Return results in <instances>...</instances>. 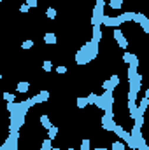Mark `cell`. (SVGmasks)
<instances>
[{"label": "cell", "mask_w": 149, "mask_h": 150, "mask_svg": "<svg viewBox=\"0 0 149 150\" xmlns=\"http://www.w3.org/2000/svg\"><path fill=\"white\" fill-rule=\"evenodd\" d=\"M112 117H114L112 112H105L104 115H102V127H104V129H107V131H114V127H116L117 124L114 122Z\"/></svg>", "instance_id": "1"}, {"label": "cell", "mask_w": 149, "mask_h": 150, "mask_svg": "<svg viewBox=\"0 0 149 150\" xmlns=\"http://www.w3.org/2000/svg\"><path fill=\"white\" fill-rule=\"evenodd\" d=\"M102 25L104 26H111V28H117L119 25H123V19L117 16V18H111V16H104L102 18Z\"/></svg>", "instance_id": "2"}, {"label": "cell", "mask_w": 149, "mask_h": 150, "mask_svg": "<svg viewBox=\"0 0 149 150\" xmlns=\"http://www.w3.org/2000/svg\"><path fill=\"white\" fill-rule=\"evenodd\" d=\"M123 61H125V63H128V65H130V67H133V68H139V65H140L139 58H137L135 54L128 52V51H125V54H123Z\"/></svg>", "instance_id": "3"}, {"label": "cell", "mask_w": 149, "mask_h": 150, "mask_svg": "<svg viewBox=\"0 0 149 150\" xmlns=\"http://www.w3.org/2000/svg\"><path fill=\"white\" fill-rule=\"evenodd\" d=\"M128 112H130V117L135 120V117H137V113H139V107H137V101H130L128 100Z\"/></svg>", "instance_id": "4"}, {"label": "cell", "mask_w": 149, "mask_h": 150, "mask_svg": "<svg viewBox=\"0 0 149 150\" xmlns=\"http://www.w3.org/2000/svg\"><path fill=\"white\" fill-rule=\"evenodd\" d=\"M75 63L77 65H88V59H86V54L79 49L77 52H75Z\"/></svg>", "instance_id": "5"}, {"label": "cell", "mask_w": 149, "mask_h": 150, "mask_svg": "<svg viewBox=\"0 0 149 150\" xmlns=\"http://www.w3.org/2000/svg\"><path fill=\"white\" fill-rule=\"evenodd\" d=\"M91 40L97 42V44L102 40V28H100V25H98V26H93V38H91Z\"/></svg>", "instance_id": "6"}, {"label": "cell", "mask_w": 149, "mask_h": 150, "mask_svg": "<svg viewBox=\"0 0 149 150\" xmlns=\"http://www.w3.org/2000/svg\"><path fill=\"white\" fill-rule=\"evenodd\" d=\"M49 96H51V94H49V91H47V89H42V91L37 94L39 103H46V101H49Z\"/></svg>", "instance_id": "7"}, {"label": "cell", "mask_w": 149, "mask_h": 150, "mask_svg": "<svg viewBox=\"0 0 149 150\" xmlns=\"http://www.w3.org/2000/svg\"><path fill=\"white\" fill-rule=\"evenodd\" d=\"M16 89H18V93H27V91L30 89V82H27V80H21V82H18Z\"/></svg>", "instance_id": "8"}, {"label": "cell", "mask_w": 149, "mask_h": 150, "mask_svg": "<svg viewBox=\"0 0 149 150\" xmlns=\"http://www.w3.org/2000/svg\"><path fill=\"white\" fill-rule=\"evenodd\" d=\"M56 35L54 33H51V32H47V33H44V42L47 44V45H51V44H56Z\"/></svg>", "instance_id": "9"}, {"label": "cell", "mask_w": 149, "mask_h": 150, "mask_svg": "<svg viewBox=\"0 0 149 150\" xmlns=\"http://www.w3.org/2000/svg\"><path fill=\"white\" fill-rule=\"evenodd\" d=\"M148 107H149V98H142L140 100V105H139V113H146V110H148Z\"/></svg>", "instance_id": "10"}, {"label": "cell", "mask_w": 149, "mask_h": 150, "mask_svg": "<svg viewBox=\"0 0 149 150\" xmlns=\"http://www.w3.org/2000/svg\"><path fill=\"white\" fill-rule=\"evenodd\" d=\"M75 105H77V108H86V107L90 105L88 96H86V98H77V100H75Z\"/></svg>", "instance_id": "11"}, {"label": "cell", "mask_w": 149, "mask_h": 150, "mask_svg": "<svg viewBox=\"0 0 149 150\" xmlns=\"http://www.w3.org/2000/svg\"><path fill=\"white\" fill-rule=\"evenodd\" d=\"M40 124H42L44 129H51L53 127V124H51V120H49L47 115H40Z\"/></svg>", "instance_id": "12"}, {"label": "cell", "mask_w": 149, "mask_h": 150, "mask_svg": "<svg viewBox=\"0 0 149 150\" xmlns=\"http://www.w3.org/2000/svg\"><path fill=\"white\" fill-rule=\"evenodd\" d=\"M51 149H53V140L51 138H46L42 142V145H40V150H51Z\"/></svg>", "instance_id": "13"}, {"label": "cell", "mask_w": 149, "mask_h": 150, "mask_svg": "<svg viewBox=\"0 0 149 150\" xmlns=\"http://www.w3.org/2000/svg\"><path fill=\"white\" fill-rule=\"evenodd\" d=\"M46 16H47V19H54V18H56V9H54L53 5H49L47 11H46Z\"/></svg>", "instance_id": "14"}, {"label": "cell", "mask_w": 149, "mask_h": 150, "mask_svg": "<svg viewBox=\"0 0 149 150\" xmlns=\"http://www.w3.org/2000/svg\"><path fill=\"white\" fill-rule=\"evenodd\" d=\"M123 2H125V0H111V2H109V7H111V9H116V11H117V9H121Z\"/></svg>", "instance_id": "15"}, {"label": "cell", "mask_w": 149, "mask_h": 150, "mask_svg": "<svg viewBox=\"0 0 149 150\" xmlns=\"http://www.w3.org/2000/svg\"><path fill=\"white\" fill-rule=\"evenodd\" d=\"M42 68H44V72H47V74H49V72L53 70V61L44 59V61H42Z\"/></svg>", "instance_id": "16"}, {"label": "cell", "mask_w": 149, "mask_h": 150, "mask_svg": "<svg viewBox=\"0 0 149 150\" xmlns=\"http://www.w3.org/2000/svg\"><path fill=\"white\" fill-rule=\"evenodd\" d=\"M58 136V127L56 126H53L51 129H47V138H51V140H54Z\"/></svg>", "instance_id": "17"}, {"label": "cell", "mask_w": 149, "mask_h": 150, "mask_svg": "<svg viewBox=\"0 0 149 150\" xmlns=\"http://www.w3.org/2000/svg\"><path fill=\"white\" fill-rule=\"evenodd\" d=\"M34 44H35V42H34L32 38H28V40H25V42L21 44V49H25V51H28V49H32V47H34Z\"/></svg>", "instance_id": "18"}, {"label": "cell", "mask_w": 149, "mask_h": 150, "mask_svg": "<svg viewBox=\"0 0 149 150\" xmlns=\"http://www.w3.org/2000/svg\"><path fill=\"white\" fill-rule=\"evenodd\" d=\"M4 100H5L7 103H14V101H16V94H12V93H4Z\"/></svg>", "instance_id": "19"}, {"label": "cell", "mask_w": 149, "mask_h": 150, "mask_svg": "<svg viewBox=\"0 0 149 150\" xmlns=\"http://www.w3.org/2000/svg\"><path fill=\"white\" fill-rule=\"evenodd\" d=\"M88 100H90V105H97L98 100H100V96H97L95 93H90V94H88Z\"/></svg>", "instance_id": "20"}, {"label": "cell", "mask_w": 149, "mask_h": 150, "mask_svg": "<svg viewBox=\"0 0 149 150\" xmlns=\"http://www.w3.org/2000/svg\"><path fill=\"white\" fill-rule=\"evenodd\" d=\"M109 80H111V84H112V87H114V89L119 86V75H114V74H112Z\"/></svg>", "instance_id": "21"}, {"label": "cell", "mask_w": 149, "mask_h": 150, "mask_svg": "<svg viewBox=\"0 0 149 150\" xmlns=\"http://www.w3.org/2000/svg\"><path fill=\"white\" fill-rule=\"evenodd\" d=\"M112 35H114V38H116V42H117V40H121V38L125 37V35H123V32H121L119 28H114V32H112Z\"/></svg>", "instance_id": "22"}, {"label": "cell", "mask_w": 149, "mask_h": 150, "mask_svg": "<svg viewBox=\"0 0 149 150\" xmlns=\"http://www.w3.org/2000/svg\"><path fill=\"white\" fill-rule=\"evenodd\" d=\"M90 145H91L90 138H84V140L81 142V150H90Z\"/></svg>", "instance_id": "23"}, {"label": "cell", "mask_w": 149, "mask_h": 150, "mask_svg": "<svg viewBox=\"0 0 149 150\" xmlns=\"http://www.w3.org/2000/svg\"><path fill=\"white\" fill-rule=\"evenodd\" d=\"M67 72H69V68H67L65 65H60V67H56V74H58V75H65Z\"/></svg>", "instance_id": "24"}, {"label": "cell", "mask_w": 149, "mask_h": 150, "mask_svg": "<svg viewBox=\"0 0 149 150\" xmlns=\"http://www.w3.org/2000/svg\"><path fill=\"white\" fill-rule=\"evenodd\" d=\"M117 45H119L121 49H125V51H126V47H128V40H126V37H123L121 40H117Z\"/></svg>", "instance_id": "25"}, {"label": "cell", "mask_w": 149, "mask_h": 150, "mask_svg": "<svg viewBox=\"0 0 149 150\" xmlns=\"http://www.w3.org/2000/svg\"><path fill=\"white\" fill-rule=\"evenodd\" d=\"M30 9H32V7H30V5H28V4H23V5H21V7H19V12H21V14H27V12H28V11H30Z\"/></svg>", "instance_id": "26"}, {"label": "cell", "mask_w": 149, "mask_h": 150, "mask_svg": "<svg viewBox=\"0 0 149 150\" xmlns=\"http://www.w3.org/2000/svg\"><path fill=\"white\" fill-rule=\"evenodd\" d=\"M128 100L130 101H137V93L135 91H128Z\"/></svg>", "instance_id": "27"}, {"label": "cell", "mask_w": 149, "mask_h": 150, "mask_svg": "<svg viewBox=\"0 0 149 150\" xmlns=\"http://www.w3.org/2000/svg\"><path fill=\"white\" fill-rule=\"evenodd\" d=\"M102 89H104V91H107V89H114L112 84H111V80H105V82L102 84Z\"/></svg>", "instance_id": "28"}, {"label": "cell", "mask_w": 149, "mask_h": 150, "mask_svg": "<svg viewBox=\"0 0 149 150\" xmlns=\"http://www.w3.org/2000/svg\"><path fill=\"white\" fill-rule=\"evenodd\" d=\"M27 4H28V5H30V7H37L39 0H27Z\"/></svg>", "instance_id": "29"}, {"label": "cell", "mask_w": 149, "mask_h": 150, "mask_svg": "<svg viewBox=\"0 0 149 150\" xmlns=\"http://www.w3.org/2000/svg\"><path fill=\"white\" fill-rule=\"evenodd\" d=\"M93 150H109L107 147H97V149H93Z\"/></svg>", "instance_id": "30"}, {"label": "cell", "mask_w": 149, "mask_h": 150, "mask_svg": "<svg viewBox=\"0 0 149 150\" xmlns=\"http://www.w3.org/2000/svg\"><path fill=\"white\" fill-rule=\"evenodd\" d=\"M144 98H149V89H146V94H144Z\"/></svg>", "instance_id": "31"}, {"label": "cell", "mask_w": 149, "mask_h": 150, "mask_svg": "<svg viewBox=\"0 0 149 150\" xmlns=\"http://www.w3.org/2000/svg\"><path fill=\"white\" fill-rule=\"evenodd\" d=\"M51 150H60V149H58V147H53V149H51Z\"/></svg>", "instance_id": "32"}, {"label": "cell", "mask_w": 149, "mask_h": 150, "mask_svg": "<svg viewBox=\"0 0 149 150\" xmlns=\"http://www.w3.org/2000/svg\"><path fill=\"white\" fill-rule=\"evenodd\" d=\"M67 150H74V149H72V147H69V149H67Z\"/></svg>", "instance_id": "33"}, {"label": "cell", "mask_w": 149, "mask_h": 150, "mask_svg": "<svg viewBox=\"0 0 149 150\" xmlns=\"http://www.w3.org/2000/svg\"><path fill=\"white\" fill-rule=\"evenodd\" d=\"M100 2H105V0H100Z\"/></svg>", "instance_id": "34"}]
</instances>
